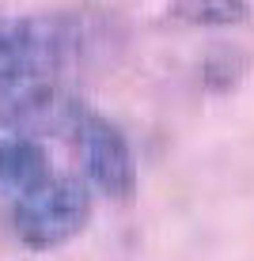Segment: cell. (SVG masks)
<instances>
[{"mask_svg":"<svg viewBox=\"0 0 254 261\" xmlns=\"http://www.w3.org/2000/svg\"><path fill=\"white\" fill-rule=\"evenodd\" d=\"M91 23L76 15L0 12V84L61 76L91 49Z\"/></svg>","mask_w":254,"mask_h":261,"instance_id":"1","label":"cell"},{"mask_svg":"<svg viewBox=\"0 0 254 261\" xmlns=\"http://www.w3.org/2000/svg\"><path fill=\"white\" fill-rule=\"evenodd\" d=\"M91 220V190L80 178H57L15 193L12 201V231L31 250H57L72 242Z\"/></svg>","mask_w":254,"mask_h":261,"instance_id":"2","label":"cell"},{"mask_svg":"<svg viewBox=\"0 0 254 261\" xmlns=\"http://www.w3.org/2000/svg\"><path fill=\"white\" fill-rule=\"evenodd\" d=\"M65 137L72 140V148H76V155H80L84 178L103 197H110V201H129V197L137 193V159H133V148H129V140H125V133L118 129L110 118H103L91 106L80 102Z\"/></svg>","mask_w":254,"mask_h":261,"instance_id":"3","label":"cell"},{"mask_svg":"<svg viewBox=\"0 0 254 261\" xmlns=\"http://www.w3.org/2000/svg\"><path fill=\"white\" fill-rule=\"evenodd\" d=\"M76 98L61 87L57 76L38 80H15L0 84V129L19 137H65L68 121L76 114Z\"/></svg>","mask_w":254,"mask_h":261,"instance_id":"4","label":"cell"},{"mask_svg":"<svg viewBox=\"0 0 254 261\" xmlns=\"http://www.w3.org/2000/svg\"><path fill=\"white\" fill-rule=\"evenodd\" d=\"M50 174H53L50 159L34 137H19V133L0 137V186L8 193H23L31 186L46 182Z\"/></svg>","mask_w":254,"mask_h":261,"instance_id":"5","label":"cell"},{"mask_svg":"<svg viewBox=\"0 0 254 261\" xmlns=\"http://www.w3.org/2000/svg\"><path fill=\"white\" fill-rule=\"evenodd\" d=\"M167 23L216 31V27H239L250 19V0H167L163 8Z\"/></svg>","mask_w":254,"mask_h":261,"instance_id":"6","label":"cell"}]
</instances>
